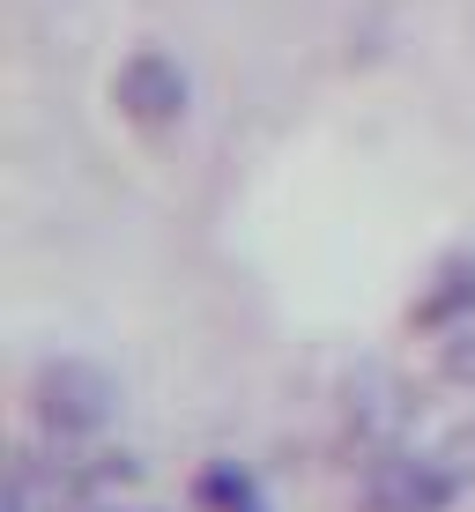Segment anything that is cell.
Wrapping results in <instances>:
<instances>
[{
  "instance_id": "5b68a950",
  "label": "cell",
  "mask_w": 475,
  "mask_h": 512,
  "mask_svg": "<svg viewBox=\"0 0 475 512\" xmlns=\"http://www.w3.org/2000/svg\"><path fill=\"white\" fill-rule=\"evenodd\" d=\"M453 312H475V260H446V275H438V290L416 305V320H424V327H446Z\"/></svg>"
},
{
  "instance_id": "3957f363",
  "label": "cell",
  "mask_w": 475,
  "mask_h": 512,
  "mask_svg": "<svg viewBox=\"0 0 475 512\" xmlns=\"http://www.w3.org/2000/svg\"><path fill=\"white\" fill-rule=\"evenodd\" d=\"M453 505V468L424 461V453H386L364 475V512H446Z\"/></svg>"
},
{
  "instance_id": "277c9868",
  "label": "cell",
  "mask_w": 475,
  "mask_h": 512,
  "mask_svg": "<svg viewBox=\"0 0 475 512\" xmlns=\"http://www.w3.org/2000/svg\"><path fill=\"white\" fill-rule=\"evenodd\" d=\"M193 505H201V512H268L260 483H253V475H245L238 461H216V468H201V483H193Z\"/></svg>"
},
{
  "instance_id": "7a4b0ae2",
  "label": "cell",
  "mask_w": 475,
  "mask_h": 512,
  "mask_svg": "<svg viewBox=\"0 0 475 512\" xmlns=\"http://www.w3.org/2000/svg\"><path fill=\"white\" fill-rule=\"evenodd\" d=\"M112 97H119V112H127L134 127H179L186 104H193V82H186V67L171 60V52L149 45V52H134V60L119 67Z\"/></svg>"
},
{
  "instance_id": "6da1fadb",
  "label": "cell",
  "mask_w": 475,
  "mask_h": 512,
  "mask_svg": "<svg viewBox=\"0 0 475 512\" xmlns=\"http://www.w3.org/2000/svg\"><path fill=\"white\" fill-rule=\"evenodd\" d=\"M112 401H119L112 372H97V364H82V357H60V364L38 372V423L52 438L104 431V423H112Z\"/></svg>"
},
{
  "instance_id": "8992f818",
  "label": "cell",
  "mask_w": 475,
  "mask_h": 512,
  "mask_svg": "<svg viewBox=\"0 0 475 512\" xmlns=\"http://www.w3.org/2000/svg\"><path fill=\"white\" fill-rule=\"evenodd\" d=\"M446 379L475 386V327H453L446 334Z\"/></svg>"
}]
</instances>
